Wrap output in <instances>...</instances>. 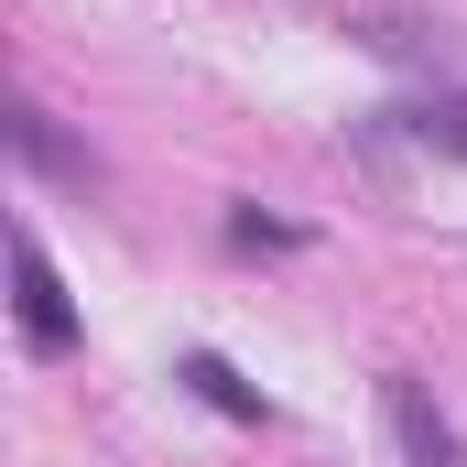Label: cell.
Masks as SVG:
<instances>
[{
	"mask_svg": "<svg viewBox=\"0 0 467 467\" xmlns=\"http://www.w3.org/2000/svg\"><path fill=\"white\" fill-rule=\"evenodd\" d=\"M11 305H22V348H33V358H66V348H77V305H66V283H55L33 218H11Z\"/></svg>",
	"mask_w": 467,
	"mask_h": 467,
	"instance_id": "cell-1",
	"label": "cell"
},
{
	"mask_svg": "<svg viewBox=\"0 0 467 467\" xmlns=\"http://www.w3.org/2000/svg\"><path fill=\"white\" fill-rule=\"evenodd\" d=\"M380 424H391V446H402L413 467H467V435L424 402V380H413V369H380Z\"/></svg>",
	"mask_w": 467,
	"mask_h": 467,
	"instance_id": "cell-2",
	"label": "cell"
},
{
	"mask_svg": "<svg viewBox=\"0 0 467 467\" xmlns=\"http://www.w3.org/2000/svg\"><path fill=\"white\" fill-rule=\"evenodd\" d=\"M174 380H185L196 402H218L229 424H272V402H261V391H250V380H239V369H229L218 348H185V358H174Z\"/></svg>",
	"mask_w": 467,
	"mask_h": 467,
	"instance_id": "cell-3",
	"label": "cell"
},
{
	"mask_svg": "<svg viewBox=\"0 0 467 467\" xmlns=\"http://www.w3.org/2000/svg\"><path fill=\"white\" fill-rule=\"evenodd\" d=\"M391 130H402V141H424L435 163H467V99H457V88H435V99H402V109H391Z\"/></svg>",
	"mask_w": 467,
	"mask_h": 467,
	"instance_id": "cell-4",
	"label": "cell"
},
{
	"mask_svg": "<svg viewBox=\"0 0 467 467\" xmlns=\"http://www.w3.org/2000/svg\"><path fill=\"white\" fill-rule=\"evenodd\" d=\"M11 152H22L33 174H66V185H99V163H88V152H77V141H66V130H55L44 109H11Z\"/></svg>",
	"mask_w": 467,
	"mask_h": 467,
	"instance_id": "cell-5",
	"label": "cell"
},
{
	"mask_svg": "<svg viewBox=\"0 0 467 467\" xmlns=\"http://www.w3.org/2000/svg\"><path fill=\"white\" fill-rule=\"evenodd\" d=\"M229 239H272V250H294L305 229H283V218H261V207H229Z\"/></svg>",
	"mask_w": 467,
	"mask_h": 467,
	"instance_id": "cell-6",
	"label": "cell"
}]
</instances>
